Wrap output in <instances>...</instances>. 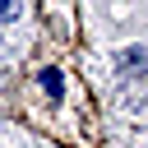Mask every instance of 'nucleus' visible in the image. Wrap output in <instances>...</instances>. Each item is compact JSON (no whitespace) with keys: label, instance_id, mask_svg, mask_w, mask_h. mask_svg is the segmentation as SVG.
Instances as JSON below:
<instances>
[{"label":"nucleus","instance_id":"obj_1","mask_svg":"<svg viewBox=\"0 0 148 148\" xmlns=\"http://www.w3.org/2000/svg\"><path fill=\"white\" fill-rule=\"evenodd\" d=\"M18 9H23V5H18V0H0V18H14V14H18Z\"/></svg>","mask_w":148,"mask_h":148}]
</instances>
